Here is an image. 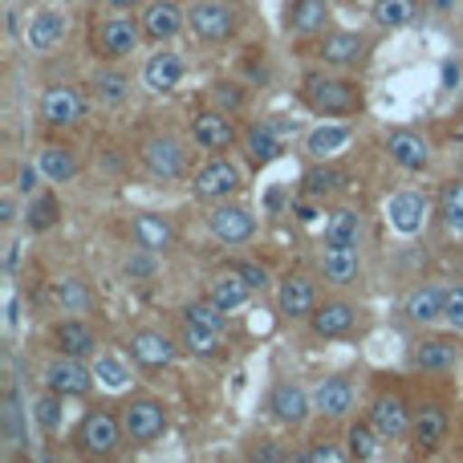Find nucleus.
<instances>
[{
	"label": "nucleus",
	"instance_id": "1",
	"mask_svg": "<svg viewBox=\"0 0 463 463\" xmlns=\"http://www.w3.org/2000/svg\"><path fill=\"white\" fill-rule=\"evenodd\" d=\"M305 102L317 114H350L358 110V94L350 81L342 78H326V73H309L305 78Z\"/></svg>",
	"mask_w": 463,
	"mask_h": 463
},
{
	"label": "nucleus",
	"instance_id": "2",
	"mask_svg": "<svg viewBox=\"0 0 463 463\" xmlns=\"http://www.w3.org/2000/svg\"><path fill=\"white\" fill-rule=\"evenodd\" d=\"M187 29L200 41H228L236 33V13H232L224 0H195L187 8Z\"/></svg>",
	"mask_w": 463,
	"mask_h": 463
},
{
	"label": "nucleus",
	"instance_id": "3",
	"mask_svg": "<svg viewBox=\"0 0 463 463\" xmlns=\"http://www.w3.org/2000/svg\"><path fill=\"white\" fill-rule=\"evenodd\" d=\"M122 427L135 443H155L167 431V407L155 399H135L127 411H122Z\"/></svg>",
	"mask_w": 463,
	"mask_h": 463
},
{
	"label": "nucleus",
	"instance_id": "4",
	"mask_svg": "<svg viewBox=\"0 0 463 463\" xmlns=\"http://www.w3.org/2000/svg\"><path fill=\"white\" fill-rule=\"evenodd\" d=\"M138 37H143V21H135L127 8H122V13H114V16H106V21L98 24V45H102V53L114 57V61L135 53Z\"/></svg>",
	"mask_w": 463,
	"mask_h": 463
},
{
	"label": "nucleus",
	"instance_id": "5",
	"mask_svg": "<svg viewBox=\"0 0 463 463\" xmlns=\"http://www.w3.org/2000/svg\"><path fill=\"white\" fill-rule=\"evenodd\" d=\"M208 228H212V236L228 248L248 244V240L256 236V216L248 208H240V203H216V208L208 212Z\"/></svg>",
	"mask_w": 463,
	"mask_h": 463
},
{
	"label": "nucleus",
	"instance_id": "6",
	"mask_svg": "<svg viewBox=\"0 0 463 463\" xmlns=\"http://www.w3.org/2000/svg\"><path fill=\"white\" fill-rule=\"evenodd\" d=\"M122 431H127V427H122L114 415L94 411V415H86L81 419V427H78V451L81 456H110V451L118 448Z\"/></svg>",
	"mask_w": 463,
	"mask_h": 463
},
{
	"label": "nucleus",
	"instance_id": "7",
	"mask_svg": "<svg viewBox=\"0 0 463 463\" xmlns=\"http://www.w3.org/2000/svg\"><path fill=\"white\" fill-rule=\"evenodd\" d=\"M45 386L49 391H57L61 399H81V394H90V386H94V366H81V358H70V354H61L57 362H49L45 366Z\"/></svg>",
	"mask_w": 463,
	"mask_h": 463
},
{
	"label": "nucleus",
	"instance_id": "8",
	"mask_svg": "<svg viewBox=\"0 0 463 463\" xmlns=\"http://www.w3.org/2000/svg\"><path fill=\"white\" fill-rule=\"evenodd\" d=\"M143 163L155 179L171 184V179L184 175V146H179L171 135H155L143 143Z\"/></svg>",
	"mask_w": 463,
	"mask_h": 463
},
{
	"label": "nucleus",
	"instance_id": "9",
	"mask_svg": "<svg viewBox=\"0 0 463 463\" xmlns=\"http://www.w3.org/2000/svg\"><path fill=\"white\" fill-rule=\"evenodd\" d=\"M81 114H86V102H81V94L73 86H49L45 98H41V118L49 122V127H73V122H81Z\"/></svg>",
	"mask_w": 463,
	"mask_h": 463
},
{
	"label": "nucleus",
	"instance_id": "10",
	"mask_svg": "<svg viewBox=\"0 0 463 463\" xmlns=\"http://www.w3.org/2000/svg\"><path fill=\"white\" fill-rule=\"evenodd\" d=\"M184 73H187L184 57L171 53V49H159V53H151L143 65V86L151 90V94H171V90L184 81Z\"/></svg>",
	"mask_w": 463,
	"mask_h": 463
},
{
	"label": "nucleus",
	"instance_id": "11",
	"mask_svg": "<svg viewBox=\"0 0 463 463\" xmlns=\"http://www.w3.org/2000/svg\"><path fill=\"white\" fill-rule=\"evenodd\" d=\"M236 187H240V167L228 163V159H216V163H208V167L195 171L192 192L200 195V200H228Z\"/></svg>",
	"mask_w": 463,
	"mask_h": 463
},
{
	"label": "nucleus",
	"instance_id": "12",
	"mask_svg": "<svg viewBox=\"0 0 463 463\" xmlns=\"http://www.w3.org/2000/svg\"><path fill=\"white\" fill-rule=\"evenodd\" d=\"M427 220V200L419 192H394L386 200V224H391L399 236H415Z\"/></svg>",
	"mask_w": 463,
	"mask_h": 463
},
{
	"label": "nucleus",
	"instance_id": "13",
	"mask_svg": "<svg viewBox=\"0 0 463 463\" xmlns=\"http://www.w3.org/2000/svg\"><path fill=\"white\" fill-rule=\"evenodd\" d=\"M277 309L285 313V317H309V313L317 309V288H313V280L301 277V272H288L277 288Z\"/></svg>",
	"mask_w": 463,
	"mask_h": 463
},
{
	"label": "nucleus",
	"instance_id": "14",
	"mask_svg": "<svg viewBox=\"0 0 463 463\" xmlns=\"http://www.w3.org/2000/svg\"><path fill=\"white\" fill-rule=\"evenodd\" d=\"M192 138L203 151H228L232 138H236V127L224 110H203L192 118Z\"/></svg>",
	"mask_w": 463,
	"mask_h": 463
},
{
	"label": "nucleus",
	"instance_id": "15",
	"mask_svg": "<svg viewBox=\"0 0 463 463\" xmlns=\"http://www.w3.org/2000/svg\"><path fill=\"white\" fill-rule=\"evenodd\" d=\"M269 411H272V419H280L285 427H301L313 411V399L301 386L280 383V386H272V394H269Z\"/></svg>",
	"mask_w": 463,
	"mask_h": 463
},
{
	"label": "nucleus",
	"instance_id": "16",
	"mask_svg": "<svg viewBox=\"0 0 463 463\" xmlns=\"http://www.w3.org/2000/svg\"><path fill=\"white\" fill-rule=\"evenodd\" d=\"M130 354H135L138 366H146V370H163V366H171V362H175L179 345L171 342V337L155 334V329H138V334L130 337Z\"/></svg>",
	"mask_w": 463,
	"mask_h": 463
},
{
	"label": "nucleus",
	"instance_id": "17",
	"mask_svg": "<svg viewBox=\"0 0 463 463\" xmlns=\"http://www.w3.org/2000/svg\"><path fill=\"white\" fill-rule=\"evenodd\" d=\"M187 24V13H179V5H171V0H151L143 13V37L151 41H171L179 37V29Z\"/></svg>",
	"mask_w": 463,
	"mask_h": 463
},
{
	"label": "nucleus",
	"instance_id": "18",
	"mask_svg": "<svg viewBox=\"0 0 463 463\" xmlns=\"http://www.w3.org/2000/svg\"><path fill=\"white\" fill-rule=\"evenodd\" d=\"M65 37V16L53 13V8H41V13L29 16V24H24V41H29L33 53H49V49H57Z\"/></svg>",
	"mask_w": 463,
	"mask_h": 463
},
{
	"label": "nucleus",
	"instance_id": "19",
	"mask_svg": "<svg viewBox=\"0 0 463 463\" xmlns=\"http://www.w3.org/2000/svg\"><path fill=\"white\" fill-rule=\"evenodd\" d=\"M313 411H321L326 419H342L354 411V386L345 378H326V383L313 391Z\"/></svg>",
	"mask_w": 463,
	"mask_h": 463
},
{
	"label": "nucleus",
	"instance_id": "20",
	"mask_svg": "<svg viewBox=\"0 0 463 463\" xmlns=\"http://www.w3.org/2000/svg\"><path fill=\"white\" fill-rule=\"evenodd\" d=\"M370 423L383 431V439H399V435L411 431V415H407V407H402V399H394V394L374 399V407H370Z\"/></svg>",
	"mask_w": 463,
	"mask_h": 463
},
{
	"label": "nucleus",
	"instance_id": "21",
	"mask_svg": "<svg viewBox=\"0 0 463 463\" xmlns=\"http://www.w3.org/2000/svg\"><path fill=\"white\" fill-rule=\"evenodd\" d=\"M354 317H358V313H354L350 301H326L309 313V326L317 337H342L345 329L354 326Z\"/></svg>",
	"mask_w": 463,
	"mask_h": 463
},
{
	"label": "nucleus",
	"instance_id": "22",
	"mask_svg": "<svg viewBox=\"0 0 463 463\" xmlns=\"http://www.w3.org/2000/svg\"><path fill=\"white\" fill-rule=\"evenodd\" d=\"M317 53L326 65H358L366 53V37L362 33H326Z\"/></svg>",
	"mask_w": 463,
	"mask_h": 463
},
{
	"label": "nucleus",
	"instance_id": "23",
	"mask_svg": "<svg viewBox=\"0 0 463 463\" xmlns=\"http://www.w3.org/2000/svg\"><path fill=\"white\" fill-rule=\"evenodd\" d=\"M130 236H135V244L146 248V252H167L175 232H171V224L163 216H155V212H138L135 224H130Z\"/></svg>",
	"mask_w": 463,
	"mask_h": 463
},
{
	"label": "nucleus",
	"instance_id": "24",
	"mask_svg": "<svg viewBox=\"0 0 463 463\" xmlns=\"http://www.w3.org/2000/svg\"><path fill=\"white\" fill-rule=\"evenodd\" d=\"M329 21V5L326 0H293V8H288V33L293 37H313V33H321Z\"/></svg>",
	"mask_w": 463,
	"mask_h": 463
},
{
	"label": "nucleus",
	"instance_id": "25",
	"mask_svg": "<svg viewBox=\"0 0 463 463\" xmlns=\"http://www.w3.org/2000/svg\"><path fill=\"white\" fill-rule=\"evenodd\" d=\"M386 151H391V159L399 163L402 171H423L427 163H431V151H427V143L419 135H407V130H399V135H391V143H386Z\"/></svg>",
	"mask_w": 463,
	"mask_h": 463
},
{
	"label": "nucleus",
	"instance_id": "26",
	"mask_svg": "<svg viewBox=\"0 0 463 463\" xmlns=\"http://www.w3.org/2000/svg\"><path fill=\"white\" fill-rule=\"evenodd\" d=\"M459 345L451 337H427L415 345V366L419 370H456Z\"/></svg>",
	"mask_w": 463,
	"mask_h": 463
},
{
	"label": "nucleus",
	"instance_id": "27",
	"mask_svg": "<svg viewBox=\"0 0 463 463\" xmlns=\"http://www.w3.org/2000/svg\"><path fill=\"white\" fill-rule=\"evenodd\" d=\"M53 337H57V350L70 354V358H86V354H94V345H98L94 329H90L86 321H78V317L61 321V326L53 329Z\"/></svg>",
	"mask_w": 463,
	"mask_h": 463
},
{
	"label": "nucleus",
	"instance_id": "28",
	"mask_svg": "<svg viewBox=\"0 0 463 463\" xmlns=\"http://www.w3.org/2000/svg\"><path fill=\"white\" fill-rule=\"evenodd\" d=\"M358 269H362L358 248H326V256H321V277L329 285H354Z\"/></svg>",
	"mask_w": 463,
	"mask_h": 463
},
{
	"label": "nucleus",
	"instance_id": "29",
	"mask_svg": "<svg viewBox=\"0 0 463 463\" xmlns=\"http://www.w3.org/2000/svg\"><path fill=\"white\" fill-rule=\"evenodd\" d=\"M252 293H256V288L248 285V280L240 277L236 269H232V272H224V277L212 280V293H208V297H212V301H216L224 313H236L240 305H248V297H252Z\"/></svg>",
	"mask_w": 463,
	"mask_h": 463
},
{
	"label": "nucleus",
	"instance_id": "30",
	"mask_svg": "<svg viewBox=\"0 0 463 463\" xmlns=\"http://www.w3.org/2000/svg\"><path fill=\"white\" fill-rule=\"evenodd\" d=\"M358 236H362L358 212L337 208L326 216V248H358Z\"/></svg>",
	"mask_w": 463,
	"mask_h": 463
},
{
	"label": "nucleus",
	"instance_id": "31",
	"mask_svg": "<svg viewBox=\"0 0 463 463\" xmlns=\"http://www.w3.org/2000/svg\"><path fill=\"white\" fill-rule=\"evenodd\" d=\"M443 305H448V288L423 285L407 297V317L411 321H443Z\"/></svg>",
	"mask_w": 463,
	"mask_h": 463
},
{
	"label": "nucleus",
	"instance_id": "32",
	"mask_svg": "<svg viewBox=\"0 0 463 463\" xmlns=\"http://www.w3.org/2000/svg\"><path fill=\"white\" fill-rule=\"evenodd\" d=\"M244 151L252 163H269L280 151V127L277 122H252L244 130Z\"/></svg>",
	"mask_w": 463,
	"mask_h": 463
},
{
	"label": "nucleus",
	"instance_id": "33",
	"mask_svg": "<svg viewBox=\"0 0 463 463\" xmlns=\"http://www.w3.org/2000/svg\"><path fill=\"white\" fill-rule=\"evenodd\" d=\"M411 435H415L419 448H439L443 435H448V415H443V407L415 411V419H411Z\"/></svg>",
	"mask_w": 463,
	"mask_h": 463
},
{
	"label": "nucleus",
	"instance_id": "34",
	"mask_svg": "<svg viewBox=\"0 0 463 463\" xmlns=\"http://www.w3.org/2000/svg\"><path fill=\"white\" fill-rule=\"evenodd\" d=\"M224 345V329L216 326H200V321H184V350L195 358H212Z\"/></svg>",
	"mask_w": 463,
	"mask_h": 463
},
{
	"label": "nucleus",
	"instance_id": "35",
	"mask_svg": "<svg viewBox=\"0 0 463 463\" xmlns=\"http://www.w3.org/2000/svg\"><path fill=\"white\" fill-rule=\"evenodd\" d=\"M37 167L45 179H53V184H70L73 175H78V159H73V151H65V146H45V151L37 155Z\"/></svg>",
	"mask_w": 463,
	"mask_h": 463
},
{
	"label": "nucleus",
	"instance_id": "36",
	"mask_svg": "<svg viewBox=\"0 0 463 463\" xmlns=\"http://www.w3.org/2000/svg\"><path fill=\"white\" fill-rule=\"evenodd\" d=\"M345 143H350V127H337V122L317 127L309 138H305V146H309L313 159H329V155H337Z\"/></svg>",
	"mask_w": 463,
	"mask_h": 463
},
{
	"label": "nucleus",
	"instance_id": "37",
	"mask_svg": "<svg viewBox=\"0 0 463 463\" xmlns=\"http://www.w3.org/2000/svg\"><path fill=\"white\" fill-rule=\"evenodd\" d=\"M301 184H305V195H313V200H321V195H334V192H342L345 175H342V171H337V167H329V163H326V167H321V163H317V167H309V171H305V179H301Z\"/></svg>",
	"mask_w": 463,
	"mask_h": 463
},
{
	"label": "nucleus",
	"instance_id": "38",
	"mask_svg": "<svg viewBox=\"0 0 463 463\" xmlns=\"http://www.w3.org/2000/svg\"><path fill=\"white\" fill-rule=\"evenodd\" d=\"M345 439H350V456L354 459H378L383 456V443H378L383 439V431H378L374 423H354Z\"/></svg>",
	"mask_w": 463,
	"mask_h": 463
},
{
	"label": "nucleus",
	"instance_id": "39",
	"mask_svg": "<svg viewBox=\"0 0 463 463\" xmlns=\"http://www.w3.org/2000/svg\"><path fill=\"white\" fill-rule=\"evenodd\" d=\"M94 378L106 386V391H127V386H130L127 362L114 358V354H98V358H94Z\"/></svg>",
	"mask_w": 463,
	"mask_h": 463
},
{
	"label": "nucleus",
	"instance_id": "40",
	"mask_svg": "<svg viewBox=\"0 0 463 463\" xmlns=\"http://www.w3.org/2000/svg\"><path fill=\"white\" fill-rule=\"evenodd\" d=\"M415 0H374V21L383 29H402V24L415 21Z\"/></svg>",
	"mask_w": 463,
	"mask_h": 463
},
{
	"label": "nucleus",
	"instance_id": "41",
	"mask_svg": "<svg viewBox=\"0 0 463 463\" xmlns=\"http://www.w3.org/2000/svg\"><path fill=\"white\" fill-rule=\"evenodd\" d=\"M53 301L61 305L65 313H86L90 309V293H86V285H81L78 277H61L53 285Z\"/></svg>",
	"mask_w": 463,
	"mask_h": 463
},
{
	"label": "nucleus",
	"instance_id": "42",
	"mask_svg": "<svg viewBox=\"0 0 463 463\" xmlns=\"http://www.w3.org/2000/svg\"><path fill=\"white\" fill-rule=\"evenodd\" d=\"M439 216H443V224H448V232L463 236V179H456V184L443 187V195H439Z\"/></svg>",
	"mask_w": 463,
	"mask_h": 463
},
{
	"label": "nucleus",
	"instance_id": "43",
	"mask_svg": "<svg viewBox=\"0 0 463 463\" xmlns=\"http://www.w3.org/2000/svg\"><path fill=\"white\" fill-rule=\"evenodd\" d=\"M94 94H98V102L118 106L122 98L130 94V81L122 78L118 70H98V73H94Z\"/></svg>",
	"mask_w": 463,
	"mask_h": 463
},
{
	"label": "nucleus",
	"instance_id": "44",
	"mask_svg": "<svg viewBox=\"0 0 463 463\" xmlns=\"http://www.w3.org/2000/svg\"><path fill=\"white\" fill-rule=\"evenodd\" d=\"M57 224V200L53 195H33L29 212H24V228L29 232H45Z\"/></svg>",
	"mask_w": 463,
	"mask_h": 463
},
{
	"label": "nucleus",
	"instance_id": "45",
	"mask_svg": "<svg viewBox=\"0 0 463 463\" xmlns=\"http://www.w3.org/2000/svg\"><path fill=\"white\" fill-rule=\"evenodd\" d=\"M61 411H65V399L57 391L41 394V399L33 402V419H37L45 431H57V427H61Z\"/></svg>",
	"mask_w": 463,
	"mask_h": 463
},
{
	"label": "nucleus",
	"instance_id": "46",
	"mask_svg": "<svg viewBox=\"0 0 463 463\" xmlns=\"http://www.w3.org/2000/svg\"><path fill=\"white\" fill-rule=\"evenodd\" d=\"M21 419H24V411H21V402H16V391H8L5 411H0V427H5V439L13 443V448H21Z\"/></svg>",
	"mask_w": 463,
	"mask_h": 463
},
{
	"label": "nucleus",
	"instance_id": "47",
	"mask_svg": "<svg viewBox=\"0 0 463 463\" xmlns=\"http://www.w3.org/2000/svg\"><path fill=\"white\" fill-rule=\"evenodd\" d=\"M184 321H200V326H216V329H224V309H220L216 301H192L184 309Z\"/></svg>",
	"mask_w": 463,
	"mask_h": 463
},
{
	"label": "nucleus",
	"instance_id": "48",
	"mask_svg": "<svg viewBox=\"0 0 463 463\" xmlns=\"http://www.w3.org/2000/svg\"><path fill=\"white\" fill-rule=\"evenodd\" d=\"M155 256H159V252H146V248H138V252L130 256L127 264H122V277H127V280H151L155 277Z\"/></svg>",
	"mask_w": 463,
	"mask_h": 463
},
{
	"label": "nucleus",
	"instance_id": "49",
	"mask_svg": "<svg viewBox=\"0 0 463 463\" xmlns=\"http://www.w3.org/2000/svg\"><path fill=\"white\" fill-rule=\"evenodd\" d=\"M443 321H448L456 334H463V285L448 288V305H443Z\"/></svg>",
	"mask_w": 463,
	"mask_h": 463
},
{
	"label": "nucleus",
	"instance_id": "50",
	"mask_svg": "<svg viewBox=\"0 0 463 463\" xmlns=\"http://www.w3.org/2000/svg\"><path fill=\"white\" fill-rule=\"evenodd\" d=\"M232 269H236L252 288H264V285H269V272H264V264H256V260H240V264H232Z\"/></svg>",
	"mask_w": 463,
	"mask_h": 463
},
{
	"label": "nucleus",
	"instance_id": "51",
	"mask_svg": "<svg viewBox=\"0 0 463 463\" xmlns=\"http://www.w3.org/2000/svg\"><path fill=\"white\" fill-rule=\"evenodd\" d=\"M212 98H216V102L224 106V110H240V102H244V98H240V90H236V86H228V81H216Z\"/></svg>",
	"mask_w": 463,
	"mask_h": 463
},
{
	"label": "nucleus",
	"instance_id": "52",
	"mask_svg": "<svg viewBox=\"0 0 463 463\" xmlns=\"http://www.w3.org/2000/svg\"><path fill=\"white\" fill-rule=\"evenodd\" d=\"M37 179H41V167H33V163H24V167L16 171V192H21V195H33V187H37Z\"/></svg>",
	"mask_w": 463,
	"mask_h": 463
},
{
	"label": "nucleus",
	"instance_id": "53",
	"mask_svg": "<svg viewBox=\"0 0 463 463\" xmlns=\"http://www.w3.org/2000/svg\"><path fill=\"white\" fill-rule=\"evenodd\" d=\"M301 459H309V463H337V459H342V451L329 448V443H326V448H309Z\"/></svg>",
	"mask_w": 463,
	"mask_h": 463
},
{
	"label": "nucleus",
	"instance_id": "54",
	"mask_svg": "<svg viewBox=\"0 0 463 463\" xmlns=\"http://www.w3.org/2000/svg\"><path fill=\"white\" fill-rule=\"evenodd\" d=\"M456 81H459V65L448 61L443 65V90H456Z\"/></svg>",
	"mask_w": 463,
	"mask_h": 463
},
{
	"label": "nucleus",
	"instance_id": "55",
	"mask_svg": "<svg viewBox=\"0 0 463 463\" xmlns=\"http://www.w3.org/2000/svg\"><path fill=\"white\" fill-rule=\"evenodd\" d=\"M427 5H431L435 13H443V16H448V13H456V5H459V0H427Z\"/></svg>",
	"mask_w": 463,
	"mask_h": 463
},
{
	"label": "nucleus",
	"instance_id": "56",
	"mask_svg": "<svg viewBox=\"0 0 463 463\" xmlns=\"http://www.w3.org/2000/svg\"><path fill=\"white\" fill-rule=\"evenodd\" d=\"M280 203H285V195H280V192H269V212H277Z\"/></svg>",
	"mask_w": 463,
	"mask_h": 463
},
{
	"label": "nucleus",
	"instance_id": "57",
	"mask_svg": "<svg viewBox=\"0 0 463 463\" xmlns=\"http://www.w3.org/2000/svg\"><path fill=\"white\" fill-rule=\"evenodd\" d=\"M110 8H135V5H143V0H106Z\"/></svg>",
	"mask_w": 463,
	"mask_h": 463
}]
</instances>
